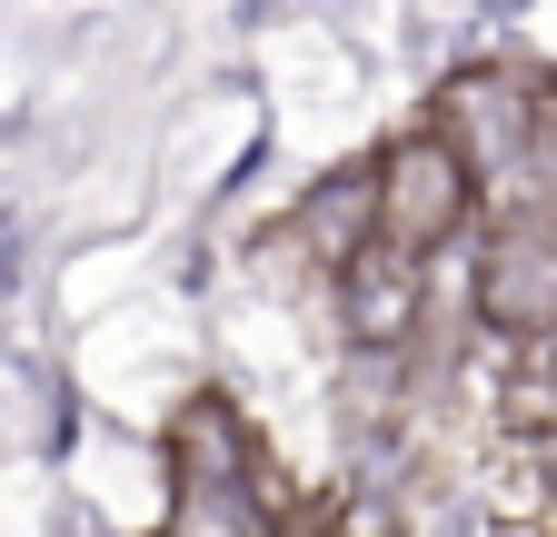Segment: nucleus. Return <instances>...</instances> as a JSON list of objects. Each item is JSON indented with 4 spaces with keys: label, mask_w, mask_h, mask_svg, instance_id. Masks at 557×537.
<instances>
[{
    "label": "nucleus",
    "mask_w": 557,
    "mask_h": 537,
    "mask_svg": "<svg viewBox=\"0 0 557 537\" xmlns=\"http://www.w3.org/2000/svg\"><path fill=\"white\" fill-rule=\"evenodd\" d=\"M369 179H379V239H398V249H418V259L458 249L468 220H478V170L438 140V129H408Z\"/></svg>",
    "instance_id": "f257e3e1"
},
{
    "label": "nucleus",
    "mask_w": 557,
    "mask_h": 537,
    "mask_svg": "<svg viewBox=\"0 0 557 537\" xmlns=\"http://www.w3.org/2000/svg\"><path fill=\"white\" fill-rule=\"evenodd\" d=\"M478 328H498V339H518V349H537V339H557V229H487V249H478Z\"/></svg>",
    "instance_id": "f03ea898"
},
{
    "label": "nucleus",
    "mask_w": 557,
    "mask_h": 537,
    "mask_svg": "<svg viewBox=\"0 0 557 537\" xmlns=\"http://www.w3.org/2000/svg\"><path fill=\"white\" fill-rule=\"evenodd\" d=\"M329 279H338V328H348L369 359H388V349L418 339V309H429V259H418V249L369 239V249H348Z\"/></svg>",
    "instance_id": "7ed1b4c3"
},
{
    "label": "nucleus",
    "mask_w": 557,
    "mask_h": 537,
    "mask_svg": "<svg viewBox=\"0 0 557 537\" xmlns=\"http://www.w3.org/2000/svg\"><path fill=\"white\" fill-rule=\"evenodd\" d=\"M299 239H309L329 268H338L348 249H369V239H379V179H329L309 210H299Z\"/></svg>",
    "instance_id": "20e7f679"
},
{
    "label": "nucleus",
    "mask_w": 557,
    "mask_h": 537,
    "mask_svg": "<svg viewBox=\"0 0 557 537\" xmlns=\"http://www.w3.org/2000/svg\"><path fill=\"white\" fill-rule=\"evenodd\" d=\"M528 369H537V378L557 388V339H537V349H528Z\"/></svg>",
    "instance_id": "39448f33"
}]
</instances>
